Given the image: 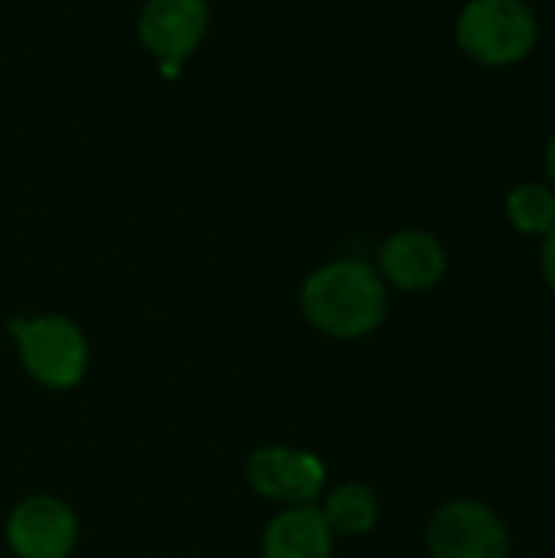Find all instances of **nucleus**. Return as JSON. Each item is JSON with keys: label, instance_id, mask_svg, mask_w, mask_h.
Listing matches in <instances>:
<instances>
[{"label": "nucleus", "instance_id": "3", "mask_svg": "<svg viewBox=\"0 0 555 558\" xmlns=\"http://www.w3.org/2000/svg\"><path fill=\"white\" fill-rule=\"evenodd\" d=\"M23 369L46 389H72L88 369V343L79 324L62 314H43L29 320H13Z\"/></svg>", "mask_w": 555, "mask_h": 558}, {"label": "nucleus", "instance_id": "7", "mask_svg": "<svg viewBox=\"0 0 555 558\" xmlns=\"http://www.w3.org/2000/svg\"><path fill=\"white\" fill-rule=\"evenodd\" d=\"M7 543L16 558H69L79 543V520L56 497H29L7 520Z\"/></svg>", "mask_w": 555, "mask_h": 558}, {"label": "nucleus", "instance_id": "5", "mask_svg": "<svg viewBox=\"0 0 555 558\" xmlns=\"http://www.w3.org/2000/svg\"><path fill=\"white\" fill-rule=\"evenodd\" d=\"M245 474L258 497L285 504V507L314 504L327 484L324 461L314 451H301L288 445H268V448L252 451Z\"/></svg>", "mask_w": 555, "mask_h": 558}, {"label": "nucleus", "instance_id": "4", "mask_svg": "<svg viewBox=\"0 0 555 558\" xmlns=\"http://www.w3.org/2000/svg\"><path fill=\"white\" fill-rule=\"evenodd\" d=\"M432 558H510L514 539L500 513L481 500H448L425 533Z\"/></svg>", "mask_w": 555, "mask_h": 558}, {"label": "nucleus", "instance_id": "8", "mask_svg": "<svg viewBox=\"0 0 555 558\" xmlns=\"http://www.w3.org/2000/svg\"><path fill=\"white\" fill-rule=\"evenodd\" d=\"M379 278L399 291H429L448 271L445 245L422 229H399L379 245Z\"/></svg>", "mask_w": 555, "mask_h": 558}, {"label": "nucleus", "instance_id": "2", "mask_svg": "<svg viewBox=\"0 0 555 558\" xmlns=\"http://www.w3.org/2000/svg\"><path fill=\"white\" fill-rule=\"evenodd\" d=\"M455 39L478 65L507 69L536 49L540 20L527 0H468L458 13Z\"/></svg>", "mask_w": 555, "mask_h": 558}, {"label": "nucleus", "instance_id": "11", "mask_svg": "<svg viewBox=\"0 0 555 558\" xmlns=\"http://www.w3.org/2000/svg\"><path fill=\"white\" fill-rule=\"evenodd\" d=\"M507 219L520 235L543 239L555 226V190L546 183H520L507 193Z\"/></svg>", "mask_w": 555, "mask_h": 558}, {"label": "nucleus", "instance_id": "6", "mask_svg": "<svg viewBox=\"0 0 555 558\" xmlns=\"http://www.w3.org/2000/svg\"><path fill=\"white\" fill-rule=\"evenodd\" d=\"M141 43L160 59L164 72L173 78L180 62H186L209 29V3L206 0H147L141 10Z\"/></svg>", "mask_w": 555, "mask_h": 558}, {"label": "nucleus", "instance_id": "10", "mask_svg": "<svg viewBox=\"0 0 555 558\" xmlns=\"http://www.w3.org/2000/svg\"><path fill=\"white\" fill-rule=\"evenodd\" d=\"M334 536H366L379 520V500L366 484H340L321 507Z\"/></svg>", "mask_w": 555, "mask_h": 558}, {"label": "nucleus", "instance_id": "12", "mask_svg": "<svg viewBox=\"0 0 555 558\" xmlns=\"http://www.w3.org/2000/svg\"><path fill=\"white\" fill-rule=\"evenodd\" d=\"M540 268H543V278H546L550 291L555 294V226L543 235V245H540Z\"/></svg>", "mask_w": 555, "mask_h": 558}, {"label": "nucleus", "instance_id": "9", "mask_svg": "<svg viewBox=\"0 0 555 558\" xmlns=\"http://www.w3.org/2000/svg\"><path fill=\"white\" fill-rule=\"evenodd\" d=\"M262 558H334V533L321 507L304 504L281 510L265 530Z\"/></svg>", "mask_w": 555, "mask_h": 558}, {"label": "nucleus", "instance_id": "13", "mask_svg": "<svg viewBox=\"0 0 555 558\" xmlns=\"http://www.w3.org/2000/svg\"><path fill=\"white\" fill-rule=\"evenodd\" d=\"M543 167H546V177H550V183H553V190H555V134L550 137V144H546V154H543Z\"/></svg>", "mask_w": 555, "mask_h": 558}, {"label": "nucleus", "instance_id": "1", "mask_svg": "<svg viewBox=\"0 0 555 558\" xmlns=\"http://www.w3.org/2000/svg\"><path fill=\"white\" fill-rule=\"evenodd\" d=\"M304 320L337 340H357L373 333L389 311L386 281L360 258H340L321 265L301 288Z\"/></svg>", "mask_w": 555, "mask_h": 558}, {"label": "nucleus", "instance_id": "14", "mask_svg": "<svg viewBox=\"0 0 555 558\" xmlns=\"http://www.w3.org/2000/svg\"><path fill=\"white\" fill-rule=\"evenodd\" d=\"M530 558H543V556H530Z\"/></svg>", "mask_w": 555, "mask_h": 558}]
</instances>
